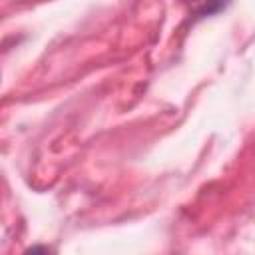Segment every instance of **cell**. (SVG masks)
I'll return each instance as SVG.
<instances>
[{"mask_svg":"<svg viewBox=\"0 0 255 255\" xmlns=\"http://www.w3.org/2000/svg\"><path fill=\"white\" fill-rule=\"evenodd\" d=\"M24 255H54V251L50 249V247H46V245H32V247H28L26 251H24Z\"/></svg>","mask_w":255,"mask_h":255,"instance_id":"6da1fadb","label":"cell"}]
</instances>
